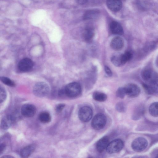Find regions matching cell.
I'll list each match as a JSON object with an SVG mask.
<instances>
[{
  "mask_svg": "<svg viewBox=\"0 0 158 158\" xmlns=\"http://www.w3.org/2000/svg\"><path fill=\"white\" fill-rule=\"evenodd\" d=\"M65 94L68 97L74 98L79 95L81 89L80 84L77 82H73L67 84L64 89Z\"/></svg>",
  "mask_w": 158,
  "mask_h": 158,
  "instance_id": "cell-1",
  "label": "cell"
},
{
  "mask_svg": "<svg viewBox=\"0 0 158 158\" xmlns=\"http://www.w3.org/2000/svg\"><path fill=\"white\" fill-rule=\"evenodd\" d=\"M33 93L37 97H43L47 96L50 91L48 85L44 82L37 83L33 88Z\"/></svg>",
  "mask_w": 158,
  "mask_h": 158,
  "instance_id": "cell-2",
  "label": "cell"
},
{
  "mask_svg": "<svg viewBox=\"0 0 158 158\" xmlns=\"http://www.w3.org/2000/svg\"><path fill=\"white\" fill-rule=\"evenodd\" d=\"M106 122V116L103 114L99 113L96 114L93 118L91 122V126L95 130H99L105 127Z\"/></svg>",
  "mask_w": 158,
  "mask_h": 158,
  "instance_id": "cell-3",
  "label": "cell"
},
{
  "mask_svg": "<svg viewBox=\"0 0 158 158\" xmlns=\"http://www.w3.org/2000/svg\"><path fill=\"white\" fill-rule=\"evenodd\" d=\"M124 146L123 141L120 139H114L109 143L106 150L110 154L118 152L120 151Z\"/></svg>",
  "mask_w": 158,
  "mask_h": 158,
  "instance_id": "cell-4",
  "label": "cell"
},
{
  "mask_svg": "<svg viewBox=\"0 0 158 158\" xmlns=\"http://www.w3.org/2000/svg\"><path fill=\"white\" fill-rule=\"evenodd\" d=\"M93 115L92 109L88 106H85L81 108L78 113V117L81 121L87 122L91 118Z\"/></svg>",
  "mask_w": 158,
  "mask_h": 158,
  "instance_id": "cell-5",
  "label": "cell"
},
{
  "mask_svg": "<svg viewBox=\"0 0 158 158\" xmlns=\"http://www.w3.org/2000/svg\"><path fill=\"white\" fill-rule=\"evenodd\" d=\"M148 145V142L145 138L139 137L133 141L131 143V147L134 151L139 152L146 149Z\"/></svg>",
  "mask_w": 158,
  "mask_h": 158,
  "instance_id": "cell-6",
  "label": "cell"
},
{
  "mask_svg": "<svg viewBox=\"0 0 158 158\" xmlns=\"http://www.w3.org/2000/svg\"><path fill=\"white\" fill-rule=\"evenodd\" d=\"M126 95L131 98L138 96L140 93V88L136 84L130 83L124 87Z\"/></svg>",
  "mask_w": 158,
  "mask_h": 158,
  "instance_id": "cell-7",
  "label": "cell"
},
{
  "mask_svg": "<svg viewBox=\"0 0 158 158\" xmlns=\"http://www.w3.org/2000/svg\"><path fill=\"white\" fill-rule=\"evenodd\" d=\"M34 63L31 59L25 58L19 61L18 64L19 70L23 72H27L31 70L33 68Z\"/></svg>",
  "mask_w": 158,
  "mask_h": 158,
  "instance_id": "cell-8",
  "label": "cell"
},
{
  "mask_svg": "<svg viewBox=\"0 0 158 158\" xmlns=\"http://www.w3.org/2000/svg\"><path fill=\"white\" fill-rule=\"evenodd\" d=\"M36 111L35 106L31 104H27L23 105L21 108L22 114L26 117H31L33 116Z\"/></svg>",
  "mask_w": 158,
  "mask_h": 158,
  "instance_id": "cell-9",
  "label": "cell"
},
{
  "mask_svg": "<svg viewBox=\"0 0 158 158\" xmlns=\"http://www.w3.org/2000/svg\"><path fill=\"white\" fill-rule=\"evenodd\" d=\"M141 76L146 83H149L158 77V74L151 69H146L142 71Z\"/></svg>",
  "mask_w": 158,
  "mask_h": 158,
  "instance_id": "cell-10",
  "label": "cell"
},
{
  "mask_svg": "<svg viewBox=\"0 0 158 158\" xmlns=\"http://www.w3.org/2000/svg\"><path fill=\"white\" fill-rule=\"evenodd\" d=\"M143 86L145 92L148 94L158 93V77L150 83H143Z\"/></svg>",
  "mask_w": 158,
  "mask_h": 158,
  "instance_id": "cell-11",
  "label": "cell"
},
{
  "mask_svg": "<svg viewBox=\"0 0 158 158\" xmlns=\"http://www.w3.org/2000/svg\"><path fill=\"white\" fill-rule=\"evenodd\" d=\"M124 44L123 40L120 37L116 36L111 40L110 45L114 50L118 51L122 49Z\"/></svg>",
  "mask_w": 158,
  "mask_h": 158,
  "instance_id": "cell-12",
  "label": "cell"
},
{
  "mask_svg": "<svg viewBox=\"0 0 158 158\" xmlns=\"http://www.w3.org/2000/svg\"><path fill=\"white\" fill-rule=\"evenodd\" d=\"M109 139L107 136H105L100 139L97 142L96 145V149L99 153L103 152L109 143Z\"/></svg>",
  "mask_w": 158,
  "mask_h": 158,
  "instance_id": "cell-13",
  "label": "cell"
},
{
  "mask_svg": "<svg viewBox=\"0 0 158 158\" xmlns=\"http://www.w3.org/2000/svg\"><path fill=\"white\" fill-rule=\"evenodd\" d=\"M106 5L109 9L114 12L119 11L122 7L121 0H107Z\"/></svg>",
  "mask_w": 158,
  "mask_h": 158,
  "instance_id": "cell-14",
  "label": "cell"
},
{
  "mask_svg": "<svg viewBox=\"0 0 158 158\" xmlns=\"http://www.w3.org/2000/svg\"><path fill=\"white\" fill-rule=\"evenodd\" d=\"M14 117L11 115H8L4 117L1 122V127L3 130L9 128L14 123Z\"/></svg>",
  "mask_w": 158,
  "mask_h": 158,
  "instance_id": "cell-15",
  "label": "cell"
},
{
  "mask_svg": "<svg viewBox=\"0 0 158 158\" xmlns=\"http://www.w3.org/2000/svg\"><path fill=\"white\" fill-rule=\"evenodd\" d=\"M110 27L111 32L114 34L121 35L123 33V27L116 21L112 22L110 23Z\"/></svg>",
  "mask_w": 158,
  "mask_h": 158,
  "instance_id": "cell-16",
  "label": "cell"
},
{
  "mask_svg": "<svg viewBox=\"0 0 158 158\" xmlns=\"http://www.w3.org/2000/svg\"><path fill=\"white\" fill-rule=\"evenodd\" d=\"M35 148V145L33 144L24 147L20 151V156L23 158L28 157L34 151Z\"/></svg>",
  "mask_w": 158,
  "mask_h": 158,
  "instance_id": "cell-17",
  "label": "cell"
},
{
  "mask_svg": "<svg viewBox=\"0 0 158 158\" xmlns=\"http://www.w3.org/2000/svg\"><path fill=\"white\" fill-rule=\"evenodd\" d=\"M100 14V11L97 9H93L86 11L83 16L85 20H91L96 19Z\"/></svg>",
  "mask_w": 158,
  "mask_h": 158,
  "instance_id": "cell-18",
  "label": "cell"
},
{
  "mask_svg": "<svg viewBox=\"0 0 158 158\" xmlns=\"http://www.w3.org/2000/svg\"><path fill=\"white\" fill-rule=\"evenodd\" d=\"M94 35V31L93 27L88 26L85 28L83 33V37L87 42L91 41Z\"/></svg>",
  "mask_w": 158,
  "mask_h": 158,
  "instance_id": "cell-19",
  "label": "cell"
},
{
  "mask_svg": "<svg viewBox=\"0 0 158 158\" xmlns=\"http://www.w3.org/2000/svg\"><path fill=\"white\" fill-rule=\"evenodd\" d=\"M38 118L40 121L43 123H48L51 120V117L50 114L46 111L41 112L39 115Z\"/></svg>",
  "mask_w": 158,
  "mask_h": 158,
  "instance_id": "cell-20",
  "label": "cell"
},
{
  "mask_svg": "<svg viewBox=\"0 0 158 158\" xmlns=\"http://www.w3.org/2000/svg\"><path fill=\"white\" fill-rule=\"evenodd\" d=\"M93 98L95 100L98 102H104L107 98L106 95L103 93L96 91L93 95Z\"/></svg>",
  "mask_w": 158,
  "mask_h": 158,
  "instance_id": "cell-21",
  "label": "cell"
},
{
  "mask_svg": "<svg viewBox=\"0 0 158 158\" xmlns=\"http://www.w3.org/2000/svg\"><path fill=\"white\" fill-rule=\"evenodd\" d=\"M149 111L150 114L153 116L158 117V102L152 103L149 106Z\"/></svg>",
  "mask_w": 158,
  "mask_h": 158,
  "instance_id": "cell-22",
  "label": "cell"
},
{
  "mask_svg": "<svg viewBox=\"0 0 158 158\" xmlns=\"http://www.w3.org/2000/svg\"><path fill=\"white\" fill-rule=\"evenodd\" d=\"M120 56L122 63L123 65L131 59L132 54L131 52L128 51L120 55Z\"/></svg>",
  "mask_w": 158,
  "mask_h": 158,
  "instance_id": "cell-23",
  "label": "cell"
},
{
  "mask_svg": "<svg viewBox=\"0 0 158 158\" xmlns=\"http://www.w3.org/2000/svg\"><path fill=\"white\" fill-rule=\"evenodd\" d=\"M111 61L112 63L116 66L119 67L123 65L120 55L112 56L111 58Z\"/></svg>",
  "mask_w": 158,
  "mask_h": 158,
  "instance_id": "cell-24",
  "label": "cell"
},
{
  "mask_svg": "<svg viewBox=\"0 0 158 158\" xmlns=\"http://www.w3.org/2000/svg\"><path fill=\"white\" fill-rule=\"evenodd\" d=\"M0 80L4 84L7 85L11 87H14L15 86V83L8 77H2L0 78Z\"/></svg>",
  "mask_w": 158,
  "mask_h": 158,
  "instance_id": "cell-25",
  "label": "cell"
},
{
  "mask_svg": "<svg viewBox=\"0 0 158 158\" xmlns=\"http://www.w3.org/2000/svg\"><path fill=\"white\" fill-rule=\"evenodd\" d=\"M116 94L117 97L121 98H123L126 95L124 87H119L118 88Z\"/></svg>",
  "mask_w": 158,
  "mask_h": 158,
  "instance_id": "cell-26",
  "label": "cell"
},
{
  "mask_svg": "<svg viewBox=\"0 0 158 158\" xmlns=\"http://www.w3.org/2000/svg\"><path fill=\"white\" fill-rule=\"evenodd\" d=\"M0 103L3 102L6 97V93L5 89L1 86H0Z\"/></svg>",
  "mask_w": 158,
  "mask_h": 158,
  "instance_id": "cell-27",
  "label": "cell"
},
{
  "mask_svg": "<svg viewBox=\"0 0 158 158\" xmlns=\"http://www.w3.org/2000/svg\"><path fill=\"white\" fill-rule=\"evenodd\" d=\"M65 106V105L64 103L58 104L55 107V110L57 112L59 113L62 110Z\"/></svg>",
  "mask_w": 158,
  "mask_h": 158,
  "instance_id": "cell-28",
  "label": "cell"
},
{
  "mask_svg": "<svg viewBox=\"0 0 158 158\" xmlns=\"http://www.w3.org/2000/svg\"><path fill=\"white\" fill-rule=\"evenodd\" d=\"M104 70L106 74L109 77H111L112 75V72L110 68L107 66H104Z\"/></svg>",
  "mask_w": 158,
  "mask_h": 158,
  "instance_id": "cell-29",
  "label": "cell"
},
{
  "mask_svg": "<svg viewBox=\"0 0 158 158\" xmlns=\"http://www.w3.org/2000/svg\"><path fill=\"white\" fill-rule=\"evenodd\" d=\"M0 147V154L1 155L5 151L6 148V145L3 143H1Z\"/></svg>",
  "mask_w": 158,
  "mask_h": 158,
  "instance_id": "cell-30",
  "label": "cell"
},
{
  "mask_svg": "<svg viewBox=\"0 0 158 158\" xmlns=\"http://www.w3.org/2000/svg\"><path fill=\"white\" fill-rule=\"evenodd\" d=\"M89 0H75L79 4L83 5L87 3Z\"/></svg>",
  "mask_w": 158,
  "mask_h": 158,
  "instance_id": "cell-31",
  "label": "cell"
},
{
  "mask_svg": "<svg viewBox=\"0 0 158 158\" xmlns=\"http://www.w3.org/2000/svg\"><path fill=\"white\" fill-rule=\"evenodd\" d=\"M14 157L13 156L10 155H5L2 156L1 158H12Z\"/></svg>",
  "mask_w": 158,
  "mask_h": 158,
  "instance_id": "cell-32",
  "label": "cell"
},
{
  "mask_svg": "<svg viewBox=\"0 0 158 158\" xmlns=\"http://www.w3.org/2000/svg\"><path fill=\"white\" fill-rule=\"evenodd\" d=\"M156 157L158 158V154L157 155V156H156Z\"/></svg>",
  "mask_w": 158,
  "mask_h": 158,
  "instance_id": "cell-33",
  "label": "cell"
}]
</instances>
